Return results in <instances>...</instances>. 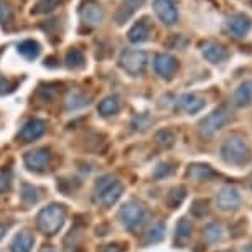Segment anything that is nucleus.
<instances>
[{
  "label": "nucleus",
  "mask_w": 252,
  "mask_h": 252,
  "mask_svg": "<svg viewBox=\"0 0 252 252\" xmlns=\"http://www.w3.org/2000/svg\"><path fill=\"white\" fill-rule=\"evenodd\" d=\"M221 158L229 165L244 166L252 160V150L247 140L241 135H231L221 144Z\"/></svg>",
  "instance_id": "1"
},
{
  "label": "nucleus",
  "mask_w": 252,
  "mask_h": 252,
  "mask_svg": "<svg viewBox=\"0 0 252 252\" xmlns=\"http://www.w3.org/2000/svg\"><path fill=\"white\" fill-rule=\"evenodd\" d=\"M232 121L231 111L226 106L216 107L213 112H209L206 117H203L201 121L198 122V134L201 139L208 140L213 139L218 132L222 130Z\"/></svg>",
  "instance_id": "2"
},
{
  "label": "nucleus",
  "mask_w": 252,
  "mask_h": 252,
  "mask_svg": "<svg viewBox=\"0 0 252 252\" xmlns=\"http://www.w3.org/2000/svg\"><path fill=\"white\" fill-rule=\"evenodd\" d=\"M149 218H150L149 209H147L140 201H135V199L127 201L121 209H119V220H121L122 224L132 232L142 229V227L147 224Z\"/></svg>",
  "instance_id": "3"
},
{
  "label": "nucleus",
  "mask_w": 252,
  "mask_h": 252,
  "mask_svg": "<svg viewBox=\"0 0 252 252\" xmlns=\"http://www.w3.org/2000/svg\"><path fill=\"white\" fill-rule=\"evenodd\" d=\"M38 229L46 236H53L64 222V209L60 204H50L38 213Z\"/></svg>",
  "instance_id": "4"
},
{
  "label": "nucleus",
  "mask_w": 252,
  "mask_h": 252,
  "mask_svg": "<svg viewBox=\"0 0 252 252\" xmlns=\"http://www.w3.org/2000/svg\"><path fill=\"white\" fill-rule=\"evenodd\" d=\"M124 193V185L119 180L109 177H102L101 180H97L96 188H94V194H96V201L102 206H112Z\"/></svg>",
  "instance_id": "5"
},
{
  "label": "nucleus",
  "mask_w": 252,
  "mask_h": 252,
  "mask_svg": "<svg viewBox=\"0 0 252 252\" xmlns=\"http://www.w3.org/2000/svg\"><path fill=\"white\" fill-rule=\"evenodd\" d=\"M147 53L139 50H126L122 51L121 58H119V64L121 68L130 76H140L147 68Z\"/></svg>",
  "instance_id": "6"
},
{
  "label": "nucleus",
  "mask_w": 252,
  "mask_h": 252,
  "mask_svg": "<svg viewBox=\"0 0 252 252\" xmlns=\"http://www.w3.org/2000/svg\"><path fill=\"white\" fill-rule=\"evenodd\" d=\"M242 204V196L239 193V189L236 187H222L216 194V206L224 213H232L237 211Z\"/></svg>",
  "instance_id": "7"
},
{
  "label": "nucleus",
  "mask_w": 252,
  "mask_h": 252,
  "mask_svg": "<svg viewBox=\"0 0 252 252\" xmlns=\"http://www.w3.org/2000/svg\"><path fill=\"white\" fill-rule=\"evenodd\" d=\"M252 28V20L249 18V15L242 12H237V13H232L226 18V32L229 33L232 38H246L249 35Z\"/></svg>",
  "instance_id": "8"
},
{
  "label": "nucleus",
  "mask_w": 252,
  "mask_h": 252,
  "mask_svg": "<svg viewBox=\"0 0 252 252\" xmlns=\"http://www.w3.org/2000/svg\"><path fill=\"white\" fill-rule=\"evenodd\" d=\"M201 55L203 58L211 64H222L229 60V50L224 45L216 40H208L201 45Z\"/></svg>",
  "instance_id": "9"
},
{
  "label": "nucleus",
  "mask_w": 252,
  "mask_h": 252,
  "mask_svg": "<svg viewBox=\"0 0 252 252\" xmlns=\"http://www.w3.org/2000/svg\"><path fill=\"white\" fill-rule=\"evenodd\" d=\"M154 12L163 25H175L178 22V8L173 0H154Z\"/></svg>",
  "instance_id": "10"
},
{
  "label": "nucleus",
  "mask_w": 252,
  "mask_h": 252,
  "mask_svg": "<svg viewBox=\"0 0 252 252\" xmlns=\"http://www.w3.org/2000/svg\"><path fill=\"white\" fill-rule=\"evenodd\" d=\"M23 161L32 172H45L51 163V154L46 149H35L32 152H27L23 157Z\"/></svg>",
  "instance_id": "11"
},
{
  "label": "nucleus",
  "mask_w": 252,
  "mask_h": 252,
  "mask_svg": "<svg viewBox=\"0 0 252 252\" xmlns=\"http://www.w3.org/2000/svg\"><path fill=\"white\" fill-rule=\"evenodd\" d=\"M154 69L155 73L163 79H172L178 71V61L172 55L158 53L154 60Z\"/></svg>",
  "instance_id": "12"
},
{
  "label": "nucleus",
  "mask_w": 252,
  "mask_h": 252,
  "mask_svg": "<svg viewBox=\"0 0 252 252\" xmlns=\"http://www.w3.org/2000/svg\"><path fill=\"white\" fill-rule=\"evenodd\" d=\"M102 7L97 2H86L83 8H81V20L86 23L88 27H99L102 23Z\"/></svg>",
  "instance_id": "13"
},
{
  "label": "nucleus",
  "mask_w": 252,
  "mask_h": 252,
  "mask_svg": "<svg viewBox=\"0 0 252 252\" xmlns=\"http://www.w3.org/2000/svg\"><path fill=\"white\" fill-rule=\"evenodd\" d=\"M46 130V124L41 119H30L28 122L23 124L22 130H20V139L23 142H33L36 139H40Z\"/></svg>",
  "instance_id": "14"
},
{
  "label": "nucleus",
  "mask_w": 252,
  "mask_h": 252,
  "mask_svg": "<svg viewBox=\"0 0 252 252\" xmlns=\"http://www.w3.org/2000/svg\"><path fill=\"white\" fill-rule=\"evenodd\" d=\"M206 106V101H204L203 96H199L196 93H187V94H182L178 99V107L182 109L183 112L187 114H196L199 112L201 109Z\"/></svg>",
  "instance_id": "15"
},
{
  "label": "nucleus",
  "mask_w": 252,
  "mask_h": 252,
  "mask_svg": "<svg viewBox=\"0 0 252 252\" xmlns=\"http://www.w3.org/2000/svg\"><path fill=\"white\" fill-rule=\"evenodd\" d=\"M232 104L236 107H249L252 104V79H246L232 93Z\"/></svg>",
  "instance_id": "16"
},
{
  "label": "nucleus",
  "mask_w": 252,
  "mask_h": 252,
  "mask_svg": "<svg viewBox=\"0 0 252 252\" xmlns=\"http://www.w3.org/2000/svg\"><path fill=\"white\" fill-rule=\"evenodd\" d=\"M187 177L194 182H211L218 177V172L206 163H193L188 166Z\"/></svg>",
  "instance_id": "17"
},
{
  "label": "nucleus",
  "mask_w": 252,
  "mask_h": 252,
  "mask_svg": "<svg viewBox=\"0 0 252 252\" xmlns=\"http://www.w3.org/2000/svg\"><path fill=\"white\" fill-rule=\"evenodd\" d=\"M150 33H152L150 20L149 18H142V20H139L132 25L129 33H127V36H129V40L132 43H144V41L149 40Z\"/></svg>",
  "instance_id": "18"
},
{
  "label": "nucleus",
  "mask_w": 252,
  "mask_h": 252,
  "mask_svg": "<svg viewBox=\"0 0 252 252\" xmlns=\"http://www.w3.org/2000/svg\"><path fill=\"white\" fill-rule=\"evenodd\" d=\"M33 236L30 232L23 231V232H18V234L12 239V244H10V251L12 252H30L32 247H33Z\"/></svg>",
  "instance_id": "19"
},
{
  "label": "nucleus",
  "mask_w": 252,
  "mask_h": 252,
  "mask_svg": "<svg viewBox=\"0 0 252 252\" xmlns=\"http://www.w3.org/2000/svg\"><path fill=\"white\" fill-rule=\"evenodd\" d=\"M144 2L145 0H124L121 10H119L117 15H116L117 23H124L126 20H129V18L134 15L142 5H144Z\"/></svg>",
  "instance_id": "20"
},
{
  "label": "nucleus",
  "mask_w": 252,
  "mask_h": 252,
  "mask_svg": "<svg viewBox=\"0 0 252 252\" xmlns=\"http://www.w3.org/2000/svg\"><path fill=\"white\" fill-rule=\"evenodd\" d=\"M121 107H122L121 99L117 96H109L104 99V101H101V104L97 106V111L102 117H111V116H116V114L121 111Z\"/></svg>",
  "instance_id": "21"
},
{
  "label": "nucleus",
  "mask_w": 252,
  "mask_h": 252,
  "mask_svg": "<svg viewBox=\"0 0 252 252\" xmlns=\"http://www.w3.org/2000/svg\"><path fill=\"white\" fill-rule=\"evenodd\" d=\"M203 236L208 244H216V242H221L224 239V227H222L220 222H209V224H206V227H204Z\"/></svg>",
  "instance_id": "22"
},
{
  "label": "nucleus",
  "mask_w": 252,
  "mask_h": 252,
  "mask_svg": "<svg viewBox=\"0 0 252 252\" xmlns=\"http://www.w3.org/2000/svg\"><path fill=\"white\" fill-rule=\"evenodd\" d=\"M193 234V224L188 220H180V222L177 224V234H175V242L178 246H187L188 241L191 239Z\"/></svg>",
  "instance_id": "23"
},
{
  "label": "nucleus",
  "mask_w": 252,
  "mask_h": 252,
  "mask_svg": "<svg viewBox=\"0 0 252 252\" xmlns=\"http://www.w3.org/2000/svg\"><path fill=\"white\" fill-rule=\"evenodd\" d=\"M40 51H41V46L35 40H25V41H22V43L18 45V53H20L23 58L28 60V61L36 60L38 55H40Z\"/></svg>",
  "instance_id": "24"
},
{
  "label": "nucleus",
  "mask_w": 252,
  "mask_h": 252,
  "mask_svg": "<svg viewBox=\"0 0 252 252\" xmlns=\"http://www.w3.org/2000/svg\"><path fill=\"white\" fill-rule=\"evenodd\" d=\"M64 61H66V66H68L69 69H81L84 64H86V56H84V53L81 50L73 48L66 53Z\"/></svg>",
  "instance_id": "25"
},
{
  "label": "nucleus",
  "mask_w": 252,
  "mask_h": 252,
  "mask_svg": "<svg viewBox=\"0 0 252 252\" xmlns=\"http://www.w3.org/2000/svg\"><path fill=\"white\" fill-rule=\"evenodd\" d=\"M185 198H187V188L175 187L166 194V204H168L170 208H178L180 204L185 201Z\"/></svg>",
  "instance_id": "26"
},
{
  "label": "nucleus",
  "mask_w": 252,
  "mask_h": 252,
  "mask_svg": "<svg viewBox=\"0 0 252 252\" xmlns=\"http://www.w3.org/2000/svg\"><path fill=\"white\" fill-rule=\"evenodd\" d=\"M20 196L25 203L32 204V203H36L38 201V189L35 187H32V185L28 183H23L22 188H20Z\"/></svg>",
  "instance_id": "27"
},
{
  "label": "nucleus",
  "mask_w": 252,
  "mask_h": 252,
  "mask_svg": "<svg viewBox=\"0 0 252 252\" xmlns=\"http://www.w3.org/2000/svg\"><path fill=\"white\" fill-rule=\"evenodd\" d=\"M61 3V0H38L36 5L33 7V13H48L53 12Z\"/></svg>",
  "instance_id": "28"
},
{
  "label": "nucleus",
  "mask_w": 252,
  "mask_h": 252,
  "mask_svg": "<svg viewBox=\"0 0 252 252\" xmlns=\"http://www.w3.org/2000/svg\"><path fill=\"white\" fill-rule=\"evenodd\" d=\"M155 140H157V144H158V145L165 147V149H168V147H172L175 144V135H173L172 130L163 129V130L157 132Z\"/></svg>",
  "instance_id": "29"
},
{
  "label": "nucleus",
  "mask_w": 252,
  "mask_h": 252,
  "mask_svg": "<svg viewBox=\"0 0 252 252\" xmlns=\"http://www.w3.org/2000/svg\"><path fill=\"white\" fill-rule=\"evenodd\" d=\"M165 237V226L163 224H157L149 231L147 234V242L149 244H157V242H161Z\"/></svg>",
  "instance_id": "30"
},
{
  "label": "nucleus",
  "mask_w": 252,
  "mask_h": 252,
  "mask_svg": "<svg viewBox=\"0 0 252 252\" xmlns=\"http://www.w3.org/2000/svg\"><path fill=\"white\" fill-rule=\"evenodd\" d=\"M175 166L170 163V161H161V163H158L155 166L154 170V178L160 180V178H165V177H170V175L173 173Z\"/></svg>",
  "instance_id": "31"
},
{
  "label": "nucleus",
  "mask_w": 252,
  "mask_h": 252,
  "mask_svg": "<svg viewBox=\"0 0 252 252\" xmlns=\"http://www.w3.org/2000/svg\"><path fill=\"white\" fill-rule=\"evenodd\" d=\"M209 208H208V201L206 199H196L191 206V215L196 218H203L204 215H208Z\"/></svg>",
  "instance_id": "32"
},
{
  "label": "nucleus",
  "mask_w": 252,
  "mask_h": 252,
  "mask_svg": "<svg viewBox=\"0 0 252 252\" xmlns=\"http://www.w3.org/2000/svg\"><path fill=\"white\" fill-rule=\"evenodd\" d=\"M89 101L86 99V96L81 93H73L69 96V101H68V109H78V107H83L86 106Z\"/></svg>",
  "instance_id": "33"
},
{
  "label": "nucleus",
  "mask_w": 252,
  "mask_h": 252,
  "mask_svg": "<svg viewBox=\"0 0 252 252\" xmlns=\"http://www.w3.org/2000/svg\"><path fill=\"white\" fill-rule=\"evenodd\" d=\"M12 182V170L10 168H3L0 170V194L5 193Z\"/></svg>",
  "instance_id": "34"
},
{
  "label": "nucleus",
  "mask_w": 252,
  "mask_h": 252,
  "mask_svg": "<svg viewBox=\"0 0 252 252\" xmlns=\"http://www.w3.org/2000/svg\"><path fill=\"white\" fill-rule=\"evenodd\" d=\"M13 18V10L7 2H0V23H7Z\"/></svg>",
  "instance_id": "35"
},
{
  "label": "nucleus",
  "mask_w": 252,
  "mask_h": 252,
  "mask_svg": "<svg viewBox=\"0 0 252 252\" xmlns=\"http://www.w3.org/2000/svg\"><path fill=\"white\" fill-rule=\"evenodd\" d=\"M126 251V246L119 244V242H111V244H104L99 252H124Z\"/></svg>",
  "instance_id": "36"
},
{
  "label": "nucleus",
  "mask_w": 252,
  "mask_h": 252,
  "mask_svg": "<svg viewBox=\"0 0 252 252\" xmlns=\"http://www.w3.org/2000/svg\"><path fill=\"white\" fill-rule=\"evenodd\" d=\"M8 88H10V83H8L7 79L0 78V93H7Z\"/></svg>",
  "instance_id": "37"
},
{
  "label": "nucleus",
  "mask_w": 252,
  "mask_h": 252,
  "mask_svg": "<svg viewBox=\"0 0 252 252\" xmlns=\"http://www.w3.org/2000/svg\"><path fill=\"white\" fill-rule=\"evenodd\" d=\"M3 236H5V226H3L2 222H0V239H2Z\"/></svg>",
  "instance_id": "38"
},
{
  "label": "nucleus",
  "mask_w": 252,
  "mask_h": 252,
  "mask_svg": "<svg viewBox=\"0 0 252 252\" xmlns=\"http://www.w3.org/2000/svg\"><path fill=\"white\" fill-rule=\"evenodd\" d=\"M242 252H252V244H247L246 247H244V251Z\"/></svg>",
  "instance_id": "39"
},
{
  "label": "nucleus",
  "mask_w": 252,
  "mask_h": 252,
  "mask_svg": "<svg viewBox=\"0 0 252 252\" xmlns=\"http://www.w3.org/2000/svg\"><path fill=\"white\" fill-rule=\"evenodd\" d=\"M41 252H56V251L53 249V247H45V249L41 251Z\"/></svg>",
  "instance_id": "40"
},
{
  "label": "nucleus",
  "mask_w": 252,
  "mask_h": 252,
  "mask_svg": "<svg viewBox=\"0 0 252 252\" xmlns=\"http://www.w3.org/2000/svg\"><path fill=\"white\" fill-rule=\"evenodd\" d=\"M222 252H236V251H232V249H231V251H222Z\"/></svg>",
  "instance_id": "41"
},
{
  "label": "nucleus",
  "mask_w": 252,
  "mask_h": 252,
  "mask_svg": "<svg viewBox=\"0 0 252 252\" xmlns=\"http://www.w3.org/2000/svg\"><path fill=\"white\" fill-rule=\"evenodd\" d=\"M251 5H252V0H251Z\"/></svg>",
  "instance_id": "42"
}]
</instances>
